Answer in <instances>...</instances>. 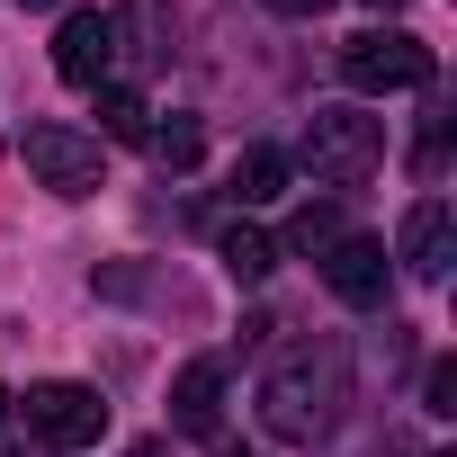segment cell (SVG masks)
I'll list each match as a JSON object with an SVG mask.
<instances>
[{
  "mask_svg": "<svg viewBox=\"0 0 457 457\" xmlns=\"http://www.w3.org/2000/svg\"><path fill=\"white\" fill-rule=\"evenodd\" d=\"M341 403H350V359L323 341H305V350H287L270 377H261V430L270 439H287V448H314L332 421H341Z\"/></svg>",
  "mask_w": 457,
  "mask_h": 457,
  "instance_id": "1",
  "label": "cell"
},
{
  "mask_svg": "<svg viewBox=\"0 0 457 457\" xmlns=\"http://www.w3.org/2000/svg\"><path fill=\"white\" fill-rule=\"evenodd\" d=\"M296 162H305L323 188H350V179H368V170L386 162V126H377V117H359V108H314V117H305Z\"/></svg>",
  "mask_w": 457,
  "mask_h": 457,
  "instance_id": "2",
  "label": "cell"
},
{
  "mask_svg": "<svg viewBox=\"0 0 457 457\" xmlns=\"http://www.w3.org/2000/svg\"><path fill=\"white\" fill-rule=\"evenodd\" d=\"M341 81L368 90V99H386V90H421V81H430V46L403 37V28H368V37L341 46Z\"/></svg>",
  "mask_w": 457,
  "mask_h": 457,
  "instance_id": "3",
  "label": "cell"
},
{
  "mask_svg": "<svg viewBox=\"0 0 457 457\" xmlns=\"http://www.w3.org/2000/svg\"><path fill=\"white\" fill-rule=\"evenodd\" d=\"M28 430H37L46 448H99V430H108V403H99V386L46 377V386H28Z\"/></svg>",
  "mask_w": 457,
  "mask_h": 457,
  "instance_id": "4",
  "label": "cell"
},
{
  "mask_svg": "<svg viewBox=\"0 0 457 457\" xmlns=\"http://www.w3.org/2000/svg\"><path fill=\"white\" fill-rule=\"evenodd\" d=\"M28 170L54 188V197H90L99 188V135H81V126H28Z\"/></svg>",
  "mask_w": 457,
  "mask_h": 457,
  "instance_id": "5",
  "label": "cell"
},
{
  "mask_svg": "<svg viewBox=\"0 0 457 457\" xmlns=\"http://www.w3.org/2000/svg\"><path fill=\"white\" fill-rule=\"evenodd\" d=\"M108 63H117V19H99V10L63 19V37H54V72H63L72 90H99Z\"/></svg>",
  "mask_w": 457,
  "mask_h": 457,
  "instance_id": "6",
  "label": "cell"
},
{
  "mask_svg": "<svg viewBox=\"0 0 457 457\" xmlns=\"http://www.w3.org/2000/svg\"><path fill=\"white\" fill-rule=\"evenodd\" d=\"M323 287H332L341 305H386V243L341 234V243L323 252Z\"/></svg>",
  "mask_w": 457,
  "mask_h": 457,
  "instance_id": "7",
  "label": "cell"
},
{
  "mask_svg": "<svg viewBox=\"0 0 457 457\" xmlns=\"http://www.w3.org/2000/svg\"><path fill=\"white\" fill-rule=\"evenodd\" d=\"M448 252H457L448 206H439V197H421V206L403 215V270H412V278H448Z\"/></svg>",
  "mask_w": 457,
  "mask_h": 457,
  "instance_id": "8",
  "label": "cell"
},
{
  "mask_svg": "<svg viewBox=\"0 0 457 457\" xmlns=\"http://www.w3.org/2000/svg\"><path fill=\"white\" fill-rule=\"evenodd\" d=\"M215 412H224V368H215V359H188V368H179V386H170V421L206 439V430H215Z\"/></svg>",
  "mask_w": 457,
  "mask_h": 457,
  "instance_id": "9",
  "label": "cell"
},
{
  "mask_svg": "<svg viewBox=\"0 0 457 457\" xmlns=\"http://www.w3.org/2000/svg\"><path fill=\"white\" fill-rule=\"evenodd\" d=\"M287 170H296V162H287L278 144H252V153L234 162V197H243V206H270V197L287 188Z\"/></svg>",
  "mask_w": 457,
  "mask_h": 457,
  "instance_id": "10",
  "label": "cell"
},
{
  "mask_svg": "<svg viewBox=\"0 0 457 457\" xmlns=\"http://www.w3.org/2000/svg\"><path fill=\"white\" fill-rule=\"evenodd\" d=\"M224 270H234L243 287H261V278L278 270V243L261 234V224H234V234H224Z\"/></svg>",
  "mask_w": 457,
  "mask_h": 457,
  "instance_id": "11",
  "label": "cell"
},
{
  "mask_svg": "<svg viewBox=\"0 0 457 457\" xmlns=\"http://www.w3.org/2000/svg\"><path fill=\"white\" fill-rule=\"evenodd\" d=\"M144 126H153L144 90H117V81H99V135H117V144H144Z\"/></svg>",
  "mask_w": 457,
  "mask_h": 457,
  "instance_id": "12",
  "label": "cell"
},
{
  "mask_svg": "<svg viewBox=\"0 0 457 457\" xmlns=\"http://www.w3.org/2000/svg\"><path fill=\"white\" fill-rule=\"evenodd\" d=\"M144 153L170 162V170H188V162L206 153V126H197V117H162V126H144Z\"/></svg>",
  "mask_w": 457,
  "mask_h": 457,
  "instance_id": "13",
  "label": "cell"
},
{
  "mask_svg": "<svg viewBox=\"0 0 457 457\" xmlns=\"http://www.w3.org/2000/svg\"><path fill=\"white\" fill-rule=\"evenodd\" d=\"M332 243H341V206H296L287 252H332Z\"/></svg>",
  "mask_w": 457,
  "mask_h": 457,
  "instance_id": "14",
  "label": "cell"
},
{
  "mask_svg": "<svg viewBox=\"0 0 457 457\" xmlns=\"http://www.w3.org/2000/svg\"><path fill=\"white\" fill-rule=\"evenodd\" d=\"M430 412H457V368H430Z\"/></svg>",
  "mask_w": 457,
  "mask_h": 457,
  "instance_id": "15",
  "label": "cell"
},
{
  "mask_svg": "<svg viewBox=\"0 0 457 457\" xmlns=\"http://www.w3.org/2000/svg\"><path fill=\"white\" fill-rule=\"evenodd\" d=\"M278 19H314V10H332V0H270Z\"/></svg>",
  "mask_w": 457,
  "mask_h": 457,
  "instance_id": "16",
  "label": "cell"
},
{
  "mask_svg": "<svg viewBox=\"0 0 457 457\" xmlns=\"http://www.w3.org/2000/svg\"><path fill=\"white\" fill-rule=\"evenodd\" d=\"M126 457H170V448H162V439H135V448H126Z\"/></svg>",
  "mask_w": 457,
  "mask_h": 457,
  "instance_id": "17",
  "label": "cell"
},
{
  "mask_svg": "<svg viewBox=\"0 0 457 457\" xmlns=\"http://www.w3.org/2000/svg\"><path fill=\"white\" fill-rule=\"evenodd\" d=\"M19 10H54V0H19Z\"/></svg>",
  "mask_w": 457,
  "mask_h": 457,
  "instance_id": "18",
  "label": "cell"
},
{
  "mask_svg": "<svg viewBox=\"0 0 457 457\" xmlns=\"http://www.w3.org/2000/svg\"><path fill=\"white\" fill-rule=\"evenodd\" d=\"M368 10H403V0H368Z\"/></svg>",
  "mask_w": 457,
  "mask_h": 457,
  "instance_id": "19",
  "label": "cell"
},
{
  "mask_svg": "<svg viewBox=\"0 0 457 457\" xmlns=\"http://www.w3.org/2000/svg\"><path fill=\"white\" fill-rule=\"evenodd\" d=\"M0 421H10V386H0Z\"/></svg>",
  "mask_w": 457,
  "mask_h": 457,
  "instance_id": "20",
  "label": "cell"
}]
</instances>
